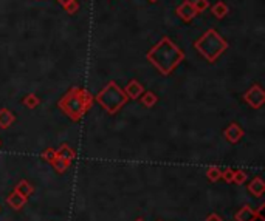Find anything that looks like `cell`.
<instances>
[{
  "mask_svg": "<svg viewBox=\"0 0 265 221\" xmlns=\"http://www.w3.org/2000/svg\"><path fill=\"white\" fill-rule=\"evenodd\" d=\"M149 2H152V3H155V2H157V0H149Z\"/></svg>",
  "mask_w": 265,
  "mask_h": 221,
  "instance_id": "27",
  "label": "cell"
},
{
  "mask_svg": "<svg viewBox=\"0 0 265 221\" xmlns=\"http://www.w3.org/2000/svg\"><path fill=\"white\" fill-rule=\"evenodd\" d=\"M64 10H66L68 14H76L78 10H79V0H73L71 3H68L67 6H64Z\"/></svg>",
  "mask_w": 265,
  "mask_h": 221,
  "instance_id": "22",
  "label": "cell"
},
{
  "mask_svg": "<svg viewBox=\"0 0 265 221\" xmlns=\"http://www.w3.org/2000/svg\"><path fill=\"white\" fill-rule=\"evenodd\" d=\"M26 201H28V198H25L21 192H17L16 189L8 195L6 198V202L10 204L14 210H21L25 204H26Z\"/></svg>",
  "mask_w": 265,
  "mask_h": 221,
  "instance_id": "10",
  "label": "cell"
},
{
  "mask_svg": "<svg viewBox=\"0 0 265 221\" xmlns=\"http://www.w3.org/2000/svg\"><path fill=\"white\" fill-rule=\"evenodd\" d=\"M205 221H223V220H222V217L219 215V214H209V215L205 218Z\"/></svg>",
  "mask_w": 265,
  "mask_h": 221,
  "instance_id": "25",
  "label": "cell"
},
{
  "mask_svg": "<svg viewBox=\"0 0 265 221\" xmlns=\"http://www.w3.org/2000/svg\"><path fill=\"white\" fill-rule=\"evenodd\" d=\"M95 100L106 110L109 115H115V113L120 112V110L124 107V104L129 99H127V96L123 91V88L118 85L115 80H110L95 96Z\"/></svg>",
  "mask_w": 265,
  "mask_h": 221,
  "instance_id": "4",
  "label": "cell"
},
{
  "mask_svg": "<svg viewBox=\"0 0 265 221\" xmlns=\"http://www.w3.org/2000/svg\"><path fill=\"white\" fill-rule=\"evenodd\" d=\"M221 173H222V170L219 167H216V165H211V167L206 169V177H208L209 181H213V182H216L217 180H221Z\"/></svg>",
  "mask_w": 265,
  "mask_h": 221,
  "instance_id": "19",
  "label": "cell"
},
{
  "mask_svg": "<svg viewBox=\"0 0 265 221\" xmlns=\"http://www.w3.org/2000/svg\"><path fill=\"white\" fill-rule=\"evenodd\" d=\"M193 6H194L196 13L200 14V13H203L206 8H209V2H208V0H194Z\"/></svg>",
  "mask_w": 265,
  "mask_h": 221,
  "instance_id": "21",
  "label": "cell"
},
{
  "mask_svg": "<svg viewBox=\"0 0 265 221\" xmlns=\"http://www.w3.org/2000/svg\"><path fill=\"white\" fill-rule=\"evenodd\" d=\"M246 187H248V192L251 193L253 197L261 198L264 195V192H265V182H264V180L261 177H256L248 182V186H246Z\"/></svg>",
  "mask_w": 265,
  "mask_h": 221,
  "instance_id": "11",
  "label": "cell"
},
{
  "mask_svg": "<svg viewBox=\"0 0 265 221\" xmlns=\"http://www.w3.org/2000/svg\"><path fill=\"white\" fill-rule=\"evenodd\" d=\"M16 121V116L11 110L8 108H0V128L2 130H6V128H10Z\"/></svg>",
  "mask_w": 265,
  "mask_h": 221,
  "instance_id": "12",
  "label": "cell"
},
{
  "mask_svg": "<svg viewBox=\"0 0 265 221\" xmlns=\"http://www.w3.org/2000/svg\"><path fill=\"white\" fill-rule=\"evenodd\" d=\"M246 180H248V173H246L245 170H234L233 182H236V184H243Z\"/></svg>",
  "mask_w": 265,
  "mask_h": 221,
  "instance_id": "20",
  "label": "cell"
},
{
  "mask_svg": "<svg viewBox=\"0 0 265 221\" xmlns=\"http://www.w3.org/2000/svg\"><path fill=\"white\" fill-rule=\"evenodd\" d=\"M194 48L209 63H214L228 50V42L214 28H209L194 42Z\"/></svg>",
  "mask_w": 265,
  "mask_h": 221,
  "instance_id": "3",
  "label": "cell"
},
{
  "mask_svg": "<svg viewBox=\"0 0 265 221\" xmlns=\"http://www.w3.org/2000/svg\"><path fill=\"white\" fill-rule=\"evenodd\" d=\"M223 136H225V140H226L228 142L237 144V142L242 140L243 130H242V127L237 124V122H231V124L223 130Z\"/></svg>",
  "mask_w": 265,
  "mask_h": 221,
  "instance_id": "7",
  "label": "cell"
},
{
  "mask_svg": "<svg viewBox=\"0 0 265 221\" xmlns=\"http://www.w3.org/2000/svg\"><path fill=\"white\" fill-rule=\"evenodd\" d=\"M93 102H95V96H92V93H88V90L81 87H71L59 99L58 107L71 121H81L84 115L92 108Z\"/></svg>",
  "mask_w": 265,
  "mask_h": 221,
  "instance_id": "2",
  "label": "cell"
},
{
  "mask_svg": "<svg viewBox=\"0 0 265 221\" xmlns=\"http://www.w3.org/2000/svg\"><path fill=\"white\" fill-rule=\"evenodd\" d=\"M56 152V156L58 158H62V160H67V161H73L76 158V152L71 149L68 144H62Z\"/></svg>",
  "mask_w": 265,
  "mask_h": 221,
  "instance_id": "13",
  "label": "cell"
},
{
  "mask_svg": "<svg viewBox=\"0 0 265 221\" xmlns=\"http://www.w3.org/2000/svg\"><path fill=\"white\" fill-rule=\"evenodd\" d=\"M123 91L126 93L127 99H138L144 93V87L136 79H132L129 84L123 88Z\"/></svg>",
  "mask_w": 265,
  "mask_h": 221,
  "instance_id": "9",
  "label": "cell"
},
{
  "mask_svg": "<svg viewBox=\"0 0 265 221\" xmlns=\"http://www.w3.org/2000/svg\"><path fill=\"white\" fill-rule=\"evenodd\" d=\"M58 2H59V3H61V6L64 8V6H67L68 3H71L73 0H58Z\"/></svg>",
  "mask_w": 265,
  "mask_h": 221,
  "instance_id": "26",
  "label": "cell"
},
{
  "mask_svg": "<svg viewBox=\"0 0 265 221\" xmlns=\"http://www.w3.org/2000/svg\"><path fill=\"white\" fill-rule=\"evenodd\" d=\"M185 58L186 56L183 50H180L169 38H161V40L157 45H154V47L146 53V59H148L163 76H169L171 73L185 60Z\"/></svg>",
  "mask_w": 265,
  "mask_h": 221,
  "instance_id": "1",
  "label": "cell"
},
{
  "mask_svg": "<svg viewBox=\"0 0 265 221\" xmlns=\"http://www.w3.org/2000/svg\"><path fill=\"white\" fill-rule=\"evenodd\" d=\"M176 13H177V16L180 17V19L185 20V22H191L197 16L194 6H193V2H189V0H185L183 3H180L177 6Z\"/></svg>",
  "mask_w": 265,
  "mask_h": 221,
  "instance_id": "8",
  "label": "cell"
},
{
  "mask_svg": "<svg viewBox=\"0 0 265 221\" xmlns=\"http://www.w3.org/2000/svg\"><path fill=\"white\" fill-rule=\"evenodd\" d=\"M233 175H234V169H225V170H222V173H221V178L222 180H225L226 182H233Z\"/></svg>",
  "mask_w": 265,
  "mask_h": 221,
  "instance_id": "23",
  "label": "cell"
},
{
  "mask_svg": "<svg viewBox=\"0 0 265 221\" xmlns=\"http://www.w3.org/2000/svg\"><path fill=\"white\" fill-rule=\"evenodd\" d=\"M258 218L264 220V217L259 214V212L254 210V209H253L251 206H248V204L242 206L239 210L236 212V215H234V220H236V221H256Z\"/></svg>",
  "mask_w": 265,
  "mask_h": 221,
  "instance_id": "6",
  "label": "cell"
},
{
  "mask_svg": "<svg viewBox=\"0 0 265 221\" xmlns=\"http://www.w3.org/2000/svg\"><path fill=\"white\" fill-rule=\"evenodd\" d=\"M50 164L53 165V169L56 170L58 173H64L71 165V161H67V160H62V158H58V156H54V160Z\"/></svg>",
  "mask_w": 265,
  "mask_h": 221,
  "instance_id": "16",
  "label": "cell"
},
{
  "mask_svg": "<svg viewBox=\"0 0 265 221\" xmlns=\"http://www.w3.org/2000/svg\"><path fill=\"white\" fill-rule=\"evenodd\" d=\"M140 98H141V104L144 107H148V108H152L155 104H157V100H158L157 95H155L154 91H144V93Z\"/></svg>",
  "mask_w": 265,
  "mask_h": 221,
  "instance_id": "17",
  "label": "cell"
},
{
  "mask_svg": "<svg viewBox=\"0 0 265 221\" xmlns=\"http://www.w3.org/2000/svg\"><path fill=\"white\" fill-rule=\"evenodd\" d=\"M211 13L216 19H223V17L230 13V8H228V5L223 2V0H219L217 3H214L211 6Z\"/></svg>",
  "mask_w": 265,
  "mask_h": 221,
  "instance_id": "14",
  "label": "cell"
},
{
  "mask_svg": "<svg viewBox=\"0 0 265 221\" xmlns=\"http://www.w3.org/2000/svg\"><path fill=\"white\" fill-rule=\"evenodd\" d=\"M54 156H56V152H54V149H47L42 153V160H45L47 162H51L54 160Z\"/></svg>",
  "mask_w": 265,
  "mask_h": 221,
  "instance_id": "24",
  "label": "cell"
},
{
  "mask_svg": "<svg viewBox=\"0 0 265 221\" xmlns=\"http://www.w3.org/2000/svg\"><path fill=\"white\" fill-rule=\"evenodd\" d=\"M243 100L248 104L251 108L258 110L265 104V91L259 84H254L243 93Z\"/></svg>",
  "mask_w": 265,
  "mask_h": 221,
  "instance_id": "5",
  "label": "cell"
},
{
  "mask_svg": "<svg viewBox=\"0 0 265 221\" xmlns=\"http://www.w3.org/2000/svg\"><path fill=\"white\" fill-rule=\"evenodd\" d=\"M135 221H144V220H141V218H138V220H135Z\"/></svg>",
  "mask_w": 265,
  "mask_h": 221,
  "instance_id": "28",
  "label": "cell"
},
{
  "mask_svg": "<svg viewBox=\"0 0 265 221\" xmlns=\"http://www.w3.org/2000/svg\"><path fill=\"white\" fill-rule=\"evenodd\" d=\"M39 104H41V99L34 93H30L23 98V105L28 107V108H36V107H39Z\"/></svg>",
  "mask_w": 265,
  "mask_h": 221,
  "instance_id": "18",
  "label": "cell"
},
{
  "mask_svg": "<svg viewBox=\"0 0 265 221\" xmlns=\"http://www.w3.org/2000/svg\"><path fill=\"white\" fill-rule=\"evenodd\" d=\"M14 189H16L17 192H21L25 198H30L33 193H34L33 184H31L30 181H26V180H21L19 182H17V186H16Z\"/></svg>",
  "mask_w": 265,
  "mask_h": 221,
  "instance_id": "15",
  "label": "cell"
}]
</instances>
